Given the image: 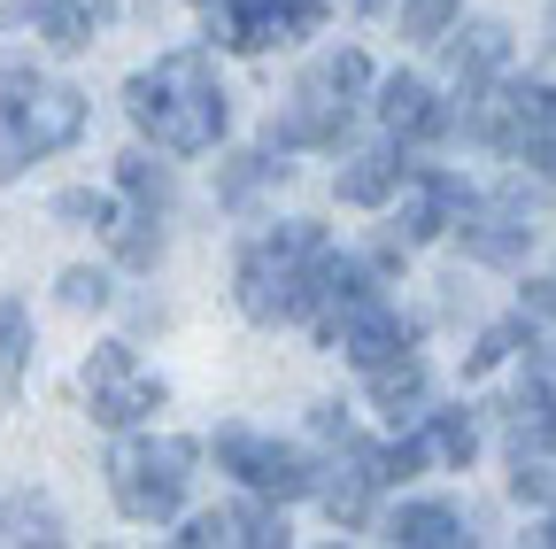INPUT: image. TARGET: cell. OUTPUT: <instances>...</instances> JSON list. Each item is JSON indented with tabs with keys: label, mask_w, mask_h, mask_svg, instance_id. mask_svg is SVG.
<instances>
[{
	"label": "cell",
	"mask_w": 556,
	"mask_h": 549,
	"mask_svg": "<svg viewBox=\"0 0 556 549\" xmlns=\"http://www.w3.org/2000/svg\"><path fill=\"white\" fill-rule=\"evenodd\" d=\"M387 541L394 549H456L464 519L448 503H402V511H387Z\"/></svg>",
	"instance_id": "obj_17"
},
{
	"label": "cell",
	"mask_w": 556,
	"mask_h": 549,
	"mask_svg": "<svg viewBox=\"0 0 556 549\" xmlns=\"http://www.w3.org/2000/svg\"><path fill=\"white\" fill-rule=\"evenodd\" d=\"M510 71V32L503 24H471V32H456L448 39V78H456V93L471 101V93H486Z\"/></svg>",
	"instance_id": "obj_14"
},
{
	"label": "cell",
	"mask_w": 556,
	"mask_h": 549,
	"mask_svg": "<svg viewBox=\"0 0 556 549\" xmlns=\"http://www.w3.org/2000/svg\"><path fill=\"white\" fill-rule=\"evenodd\" d=\"M526 387L556 410V349H533V357H526Z\"/></svg>",
	"instance_id": "obj_30"
},
{
	"label": "cell",
	"mask_w": 556,
	"mask_h": 549,
	"mask_svg": "<svg viewBox=\"0 0 556 549\" xmlns=\"http://www.w3.org/2000/svg\"><path fill=\"white\" fill-rule=\"evenodd\" d=\"M518 340H533V333H526V317H510V325H486V333H479V349L464 357V372H471V379H479V372H495V364L518 349Z\"/></svg>",
	"instance_id": "obj_25"
},
{
	"label": "cell",
	"mask_w": 556,
	"mask_h": 549,
	"mask_svg": "<svg viewBox=\"0 0 556 549\" xmlns=\"http://www.w3.org/2000/svg\"><path fill=\"white\" fill-rule=\"evenodd\" d=\"M456 233H464L471 263H495V271L526 263V248H533V201H526V186H503L495 201H471V210L456 217Z\"/></svg>",
	"instance_id": "obj_9"
},
{
	"label": "cell",
	"mask_w": 556,
	"mask_h": 549,
	"mask_svg": "<svg viewBox=\"0 0 556 549\" xmlns=\"http://www.w3.org/2000/svg\"><path fill=\"white\" fill-rule=\"evenodd\" d=\"M217 464L240 479L248 496H263V503L317 496V457L294 449V441H270V434H217Z\"/></svg>",
	"instance_id": "obj_6"
},
{
	"label": "cell",
	"mask_w": 556,
	"mask_h": 549,
	"mask_svg": "<svg viewBox=\"0 0 556 549\" xmlns=\"http://www.w3.org/2000/svg\"><path fill=\"white\" fill-rule=\"evenodd\" d=\"M193 464H201V449H193L186 434H139V441H116V457H109L116 511L139 519V526L178 519V503H186V488H193Z\"/></svg>",
	"instance_id": "obj_4"
},
{
	"label": "cell",
	"mask_w": 556,
	"mask_h": 549,
	"mask_svg": "<svg viewBox=\"0 0 556 549\" xmlns=\"http://www.w3.org/2000/svg\"><path fill=\"white\" fill-rule=\"evenodd\" d=\"M379 116H387L394 140H409V148H433V140H448V132H456V109L433 101V86L409 78V71L379 86Z\"/></svg>",
	"instance_id": "obj_13"
},
{
	"label": "cell",
	"mask_w": 556,
	"mask_h": 549,
	"mask_svg": "<svg viewBox=\"0 0 556 549\" xmlns=\"http://www.w3.org/2000/svg\"><path fill=\"white\" fill-rule=\"evenodd\" d=\"M201 9H208V0H201Z\"/></svg>",
	"instance_id": "obj_34"
},
{
	"label": "cell",
	"mask_w": 556,
	"mask_h": 549,
	"mask_svg": "<svg viewBox=\"0 0 556 549\" xmlns=\"http://www.w3.org/2000/svg\"><path fill=\"white\" fill-rule=\"evenodd\" d=\"M225 541H287V519H278V511H255V503H232L225 511Z\"/></svg>",
	"instance_id": "obj_26"
},
{
	"label": "cell",
	"mask_w": 556,
	"mask_h": 549,
	"mask_svg": "<svg viewBox=\"0 0 556 549\" xmlns=\"http://www.w3.org/2000/svg\"><path fill=\"white\" fill-rule=\"evenodd\" d=\"M54 217H62V225H93V233H116V225H124L116 201H109V194H86V186L54 194Z\"/></svg>",
	"instance_id": "obj_23"
},
{
	"label": "cell",
	"mask_w": 556,
	"mask_h": 549,
	"mask_svg": "<svg viewBox=\"0 0 556 549\" xmlns=\"http://www.w3.org/2000/svg\"><path fill=\"white\" fill-rule=\"evenodd\" d=\"M471 132L486 148L533 163L556 186V93H541V86H486V93H471Z\"/></svg>",
	"instance_id": "obj_5"
},
{
	"label": "cell",
	"mask_w": 556,
	"mask_h": 549,
	"mask_svg": "<svg viewBox=\"0 0 556 549\" xmlns=\"http://www.w3.org/2000/svg\"><path fill=\"white\" fill-rule=\"evenodd\" d=\"M394 186H402L394 148H364V155H348V171H340V201H356V210H379Z\"/></svg>",
	"instance_id": "obj_18"
},
{
	"label": "cell",
	"mask_w": 556,
	"mask_h": 549,
	"mask_svg": "<svg viewBox=\"0 0 556 549\" xmlns=\"http://www.w3.org/2000/svg\"><path fill=\"white\" fill-rule=\"evenodd\" d=\"M116 186H124L148 217H163V210H170V178L155 171V155H124V163H116Z\"/></svg>",
	"instance_id": "obj_20"
},
{
	"label": "cell",
	"mask_w": 556,
	"mask_h": 549,
	"mask_svg": "<svg viewBox=\"0 0 556 549\" xmlns=\"http://www.w3.org/2000/svg\"><path fill=\"white\" fill-rule=\"evenodd\" d=\"M86 410L101 426H139L163 410V379L139 372V357L124 349V340H101L93 364H86Z\"/></svg>",
	"instance_id": "obj_7"
},
{
	"label": "cell",
	"mask_w": 556,
	"mask_h": 549,
	"mask_svg": "<svg viewBox=\"0 0 556 549\" xmlns=\"http://www.w3.org/2000/svg\"><path fill=\"white\" fill-rule=\"evenodd\" d=\"M317 71H325V78H332L340 93H364V86H371V62H364L356 47H340V54H325Z\"/></svg>",
	"instance_id": "obj_29"
},
{
	"label": "cell",
	"mask_w": 556,
	"mask_h": 549,
	"mask_svg": "<svg viewBox=\"0 0 556 549\" xmlns=\"http://www.w3.org/2000/svg\"><path fill=\"white\" fill-rule=\"evenodd\" d=\"M263 178H287V163H270V148H255V155H232V171H225V186H217V194H225V201H248Z\"/></svg>",
	"instance_id": "obj_27"
},
{
	"label": "cell",
	"mask_w": 556,
	"mask_h": 549,
	"mask_svg": "<svg viewBox=\"0 0 556 549\" xmlns=\"http://www.w3.org/2000/svg\"><path fill=\"white\" fill-rule=\"evenodd\" d=\"M364 379H371V402L387 410L394 426H402V419H426V410H417V402H426V357H417V349H402V357L371 364Z\"/></svg>",
	"instance_id": "obj_16"
},
{
	"label": "cell",
	"mask_w": 556,
	"mask_h": 549,
	"mask_svg": "<svg viewBox=\"0 0 556 549\" xmlns=\"http://www.w3.org/2000/svg\"><path fill=\"white\" fill-rule=\"evenodd\" d=\"M541 541H548V549H556V519H548V526H541Z\"/></svg>",
	"instance_id": "obj_32"
},
{
	"label": "cell",
	"mask_w": 556,
	"mask_h": 549,
	"mask_svg": "<svg viewBox=\"0 0 556 549\" xmlns=\"http://www.w3.org/2000/svg\"><path fill=\"white\" fill-rule=\"evenodd\" d=\"M464 0H402V39H448Z\"/></svg>",
	"instance_id": "obj_24"
},
{
	"label": "cell",
	"mask_w": 556,
	"mask_h": 549,
	"mask_svg": "<svg viewBox=\"0 0 556 549\" xmlns=\"http://www.w3.org/2000/svg\"><path fill=\"white\" fill-rule=\"evenodd\" d=\"M332 349L356 364V372H371V364H387V357L409 349V325H402V310H394L387 295H371V302H356V310H340Z\"/></svg>",
	"instance_id": "obj_12"
},
{
	"label": "cell",
	"mask_w": 556,
	"mask_h": 549,
	"mask_svg": "<svg viewBox=\"0 0 556 549\" xmlns=\"http://www.w3.org/2000/svg\"><path fill=\"white\" fill-rule=\"evenodd\" d=\"M116 287H109V271H93V263H78V271H62V302L70 310H101Z\"/></svg>",
	"instance_id": "obj_28"
},
{
	"label": "cell",
	"mask_w": 556,
	"mask_h": 549,
	"mask_svg": "<svg viewBox=\"0 0 556 549\" xmlns=\"http://www.w3.org/2000/svg\"><path fill=\"white\" fill-rule=\"evenodd\" d=\"M124 116L148 132L163 155H201V148H217L225 124H232L225 86H217V71H208L201 47H178V54L155 62V71H139L124 86Z\"/></svg>",
	"instance_id": "obj_1"
},
{
	"label": "cell",
	"mask_w": 556,
	"mask_h": 549,
	"mask_svg": "<svg viewBox=\"0 0 556 549\" xmlns=\"http://www.w3.org/2000/svg\"><path fill=\"white\" fill-rule=\"evenodd\" d=\"M426 441H433V457H441V464H456V472H464V464H471V449H479V426L464 419V410H433Z\"/></svg>",
	"instance_id": "obj_22"
},
{
	"label": "cell",
	"mask_w": 556,
	"mask_h": 549,
	"mask_svg": "<svg viewBox=\"0 0 556 549\" xmlns=\"http://www.w3.org/2000/svg\"><path fill=\"white\" fill-rule=\"evenodd\" d=\"M225 47L240 54H263V47H287V39H309L325 24V0H208Z\"/></svg>",
	"instance_id": "obj_8"
},
{
	"label": "cell",
	"mask_w": 556,
	"mask_h": 549,
	"mask_svg": "<svg viewBox=\"0 0 556 549\" xmlns=\"http://www.w3.org/2000/svg\"><path fill=\"white\" fill-rule=\"evenodd\" d=\"M24 364H31V310L16 295H0V402L16 395Z\"/></svg>",
	"instance_id": "obj_19"
},
{
	"label": "cell",
	"mask_w": 556,
	"mask_h": 549,
	"mask_svg": "<svg viewBox=\"0 0 556 549\" xmlns=\"http://www.w3.org/2000/svg\"><path fill=\"white\" fill-rule=\"evenodd\" d=\"M356 9H387V0H356Z\"/></svg>",
	"instance_id": "obj_33"
},
{
	"label": "cell",
	"mask_w": 556,
	"mask_h": 549,
	"mask_svg": "<svg viewBox=\"0 0 556 549\" xmlns=\"http://www.w3.org/2000/svg\"><path fill=\"white\" fill-rule=\"evenodd\" d=\"M78 132H86V93H78V86L9 71V78H0V186H9L24 163L70 148Z\"/></svg>",
	"instance_id": "obj_3"
},
{
	"label": "cell",
	"mask_w": 556,
	"mask_h": 549,
	"mask_svg": "<svg viewBox=\"0 0 556 549\" xmlns=\"http://www.w3.org/2000/svg\"><path fill=\"white\" fill-rule=\"evenodd\" d=\"M325 233L309 217H287V225H270L240 248L232 263V295L255 325H294L317 310V287H325Z\"/></svg>",
	"instance_id": "obj_2"
},
{
	"label": "cell",
	"mask_w": 556,
	"mask_h": 549,
	"mask_svg": "<svg viewBox=\"0 0 556 549\" xmlns=\"http://www.w3.org/2000/svg\"><path fill=\"white\" fill-rule=\"evenodd\" d=\"M464 210H471V194H464L456 171L417 163V171L402 178V240H441V233H456Z\"/></svg>",
	"instance_id": "obj_11"
},
{
	"label": "cell",
	"mask_w": 556,
	"mask_h": 549,
	"mask_svg": "<svg viewBox=\"0 0 556 549\" xmlns=\"http://www.w3.org/2000/svg\"><path fill=\"white\" fill-rule=\"evenodd\" d=\"M340 140H348V93L325 71H309L294 86V101L270 116V148L287 155V148H340Z\"/></svg>",
	"instance_id": "obj_10"
},
{
	"label": "cell",
	"mask_w": 556,
	"mask_h": 549,
	"mask_svg": "<svg viewBox=\"0 0 556 549\" xmlns=\"http://www.w3.org/2000/svg\"><path fill=\"white\" fill-rule=\"evenodd\" d=\"M526 310H533V317H556V279H533V287H526Z\"/></svg>",
	"instance_id": "obj_31"
},
{
	"label": "cell",
	"mask_w": 556,
	"mask_h": 549,
	"mask_svg": "<svg viewBox=\"0 0 556 549\" xmlns=\"http://www.w3.org/2000/svg\"><path fill=\"white\" fill-rule=\"evenodd\" d=\"M510 496H518V503H556V449H518Z\"/></svg>",
	"instance_id": "obj_21"
},
{
	"label": "cell",
	"mask_w": 556,
	"mask_h": 549,
	"mask_svg": "<svg viewBox=\"0 0 556 549\" xmlns=\"http://www.w3.org/2000/svg\"><path fill=\"white\" fill-rule=\"evenodd\" d=\"M9 24H31L47 47L78 54V47H93V32H101V9H86V0H24V9H9V16H0V32H9Z\"/></svg>",
	"instance_id": "obj_15"
}]
</instances>
